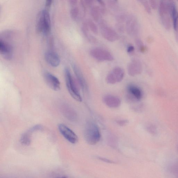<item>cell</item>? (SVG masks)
Wrapping results in <instances>:
<instances>
[{"instance_id": "obj_1", "label": "cell", "mask_w": 178, "mask_h": 178, "mask_svg": "<svg viewBox=\"0 0 178 178\" xmlns=\"http://www.w3.org/2000/svg\"><path fill=\"white\" fill-rule=\"evenodd\" d=\"M84 134L86 141L90 145L96 144L100 140L101 133L98 126L93 121L87 123Z\"/></svg>"}, {"instance_id": "obj_2", "label": "cell", "mask_w": 178, "mask_h": 178, "mask_svg": "<svg viewBox=\"0 0 178 178\" xmlns=\"http://www.w3.org/2000/svg\"><path fill=\"white\" fill-rule=\"evenodd\" d=\"M64 76L67 88L70 95L78 102L82 101V98L72 76L71 71L68 68L64 70Z\"/></svg>"}, {"instance_id": "obj_3", "label": "cell", "mask_w": 178, "mask_h": 178, "mask_svg": "<svg viewBox=\"0 0 178 178\" xmlns=\"http://www.w3.org/2000/svg\"><path fill=\"white\" fill-rule=\"evenodd\" d=\"M159 13L164 28L166 30H170L171 27V17L165 0L161 1L159 6Z\"/></svg>"}, {"instance_id": "obj_4", "label": "cell", "mask_w": 178, "mask_h": 178, "mask_svg": "<svg viewBox=\"0 0 178 178\" xmlns=\"http://www.w3.org/2000/svg\"><path fill=\"white\" fill-rule=\"evenodd\" d=\"M99 22L101 33L104 38L110 42H115L118 39L119 36L117 32L108 26L105 20H101Z\"/></svg>"}, {"instance_id": "obj_5", "label": "cell", "mask_w": 178, "mask_h": 178, "mask_svg": "<svg viewBox=\"0 0 178 178\" xmlns=\"http://www.w3.org/2000/svg\"><path fill=\"white\" fill-rule=\"evenodd\" d=\"M92 57L99 61H112L114 57L108 51L103 49L95 48L90 51Z\"/></svg>"}, {"instance_id": "obj_6", "label": "cell", "mask_w": 178, "mask_h": 178, "mask_svg": "<svg viewBox=\"0 0 178 178\" xmlns=\"http://www.w3.org/2000/svg\"><path fill=\"white\" fill-rule=\"evenodd\" d=\"M125 75L124 71L120 67H116L107 75L106 81L110 84L119 83L123 80Z\"/></svg>"}, {"instance_id": "obj_7", "label": "cell", "mask_w": 178, "mask_h": 178, "mask_svg": "<svg viewBox=\"0 0 178 178\" xmlns=\"http://www.w3.org/2000/svg\"><path fill=\"white\" fill-rule=\"evenodd\" d=\"M125 30L129 35L135 36L137 35L139 27L137 19L134 15H128L126 21Z\"/></svg>"}, {"instance_id": "obj_8", "label": "cell", "mask_w": 178, "mask_h": 178, "mask_svg": "<svg viewBox=\"0 0 178 178\" xmlns=\"http://www.w3.org/2000/svg\"><path fill=\"white\" fill-rule=\"evenodd\" d=\"M168 7L173 23L174 30L178 36V11L173 0H167Z\"/></svg>"}, {"instance_id": "obj_9", "label": "cell", "mask_w": 178, "mask_h": 178, "mask_svg": "<svg viewBox=\"0 0 178 178\" xmlns=\"http://www.w3.org/2000/svg\"><path fill=\"white\" fill-rule=\"evenodd\" d=\"M58 128L61 134L70 142L73 144L77 142L78 140L77 136L67 126L63 124H60Z\"/></svg>"}, {"instance_id": "obj_10", "label": "cell", "mask_w": 178, "mask_h": 178, "mask_svg": "<svg viewBox=\"0 0 178 178\" xmlns=\"http://www.w3.org/2000/svg\"><path fill=\"white\" fill-rule=\"evenodd\" d=\"M44 77L46 83L52 90L56 91L60 90V82L56 76L49 72H45Z\"/></svg>"}, {"instance_id": "obj_11", "label": "cell", "mask_w": 178, "mask_h": 178, "mask_svg": "<svg viewBox=\"0 0 178 178\" xmlns=\"http://www.w3.org/2000/svg\"><path fill=\"white\" fill-rule=\"evenodd\" d=\"M0 53L5 59L11 60L13 56V48L9 43L1 39L0 40Z\"/></svg>"}, {"instance_id": "obj_12", "label": "cell", "mask_w": 178, "mask_h": 178, "mask_svg": "<svg viewBox=\"0 0 178 178\" xmlns=\"http://www.w3.org/2000/svg\"><path fill=\"white\" fill-rule=\"evenodd\" d=\"M44 58L47 62L53 67H57L60 63V59L59 56L54 51H47L44 54Z\"/></svg>"}, {"instance_id": "obj_13", "label": "cell", "mask_w": 178, "mask_h": 178, "mask_svg": "<svg viewBox=\"0 0 178 178\" xmlns=\"http://www.w3.org/2000/svg\"><path fill=\"white\" fill-rule=\"evenodd\" d=\"M42 12V33L44 35H49L51 30V22L50 15L47 10H44Z\"/></svg>"}, {"instance_id": "obj_14", "label": "cell", "mask_w": 178, "mask_h": 178, "mask_svg": "<svg viewBox=\"0 0 178 178\" xmlns=\"http://www.w3.org/2000/svg\"><path fill=\"white\" fill-rule=\"evenodd\" d=\"M127 92L128 97L133 100H139L142 97V93L141 89L136 85H128L127 87Z\"/></svg>"}, {"instance_id": "obj_15", "label": "cell", "mask_w": 178, "mask_h": 178, "mask_svg": "<svg viewBox=\"0 0 178 178\" xmlns=\"http://www.w3.org/2000/svg\"><path fill=\"white\" fill-rule=\"evenodd\" d=\"M142 71V66L139 61L134 60L129 63L128 66V74L131 77H134L140 74Z\"/></svg>"}, {"instance_id": "obj_16", "label": "cell", "mask_w": 178, "mask_h": 178, "mask_svg": "<svg viewBox=\"0 0 178 178\" xmlns=\"http://www.w3.org/2000/svg\"><path fill=\"white\" fill-rule=\"evenodd\" d=\"M103 102L106 105L111 108H117L121 104V101L118 97L114 96L107 95L104 96Z\"/></svg>"}, {"instance_id": "obj_17", "label": "cell", "mask_w": 178, "mask_h": 178, "mask_svg": "<svg viewBox=\"0 0 178 178\" xmlns=\"http://www.w3.org/2000/svg\"><path fill=\"white\" fill-rule=\"evenodd\" d=\"M73 68L80 86L84 91H87V84L81 72L76 65H73Z\"/></svg>"}, {"instance_id": "obj_18", "label": "cell", "mask_w": 178, "mask_h": 178, "mask_svg": "<svg viewBox=\"0 0 178 178\" xmlns=\"http://www.w3.org/2000/svg\"><path fill=\"white\" fill-rule=\"evenodd\" d=\"M90 14L92 18L95 22L100 21L101 13L100 8L97 6H94L91 8Z\"/></svg>"}, {"instance_id": "obj_19", "label": "cell", "mask_w": 178, "mask_h": 178, "mask_svg": "<svg viewBox=\"0 0 178 178\" xmlns=\"http://www.w3.org/2000/svg\"><path fill=\"white\" fill-rule=\"evenodd\" d=\"M32 133L30 130L28 131L23 134L20 138L21 143L22 144L28 146L30 144L31 142L30 133Z\"/></svg>"}, {"instance_id": "obj_20", "label": "cell", "mask_w": 178, "mask_h": 178, "mask_svg": "<svg viewBox=\"0 0 178 178\" xmlns=\"http://www.w3.org/2000/svg\"><path fill=\"white\" fill-rule=\"evenodd\" d=\"M65 112L64 114L67 117L68 119L72 121H75L76 120L77 118V116L76 112L72 109L71 108L66 109V111H64Z\"/></svg>"}, {"instance_id": "obj_21", "label": "cell", "mask_w": 178, "mask_h": 178, "mask_svg": "<svg viewBox=\"0 0 178 178\" xmlns=\"http://www.w3.org/2000/svg\"><path fill=\"white\" fill-rule=\"evenodd\" d=\"M89 29L94 34L97 35L98 33V29L94 22L91 19H88L86 21Z\"/></svg>"}, {"instance_id": "obj_22", "label": "cell", "mask_w": 178, "mask_h": 178, "mask_svg": "<svg viewBox=\"0 0 178 178\" xmlns=\"http://www.w3.org/2000/svg\"><path fill=\"white\" fill-rule=\"evenodd\" d=\"M128 16V15L125 13L119 14L116 16V20L118 23H123L126 21Z\"/></svg>"}, {"instance_id": "obj_23", "label": "cell", "mask_w": 178, "mask_h": 178, "mask_svg": "<svg viewBox=\"0 0 178 178\" xmlns=\"http://www.w3.org/2000/svg\"><path fill=\"white\" fill-rule=\"evenodd\" d=\"M79 14V9L77 7H74L72 8L71 11V15L73 20H76L77 19Z\"/></svg>"}, {"instance_id": "obj_24", "label": "cell", "mask_w": 178, "mask_h": 178, "mask_svg": "<svg viewBox=\"0 0 178 178\" xmlns=\"http://www.w3.org/2000/svg\"><path fill=\"white\" fill-rule=\"evenodd\" d=\"M141 3L147 13L148 14L151 13V8L147 0H143Z\"/></svg>"}, {"instance_id": "obj_25", "label": "cell", "mask_w": 178, "mask_h": 178, "mask_svg": "<svg viewBox=\"0 0 178 178\" xmlns=\"http://www.w3.org/2000/svg\"><path fill=\"white\" fill-rule=\"evenodd\" d=\"M116 29L120 33H124L125 28L124 25L122 23H118L116 25Z\"/></svg>"}, {"instance_id": "obj_26", "label": "cell", "mask_w": 178, "mask_h": 178, "mask_svg": "<svg viewBox=\"0 0 178 178\" xmlns=\"http://www.w3.org/2000/svg\"><path fill=\"white\" fill-rule=\"evenodd\" d=\"M136 43L138 47V49L141 51L143 52L145 50L144 47L143 45V44L142 41L139 39H136Z\"/></svg>"}, {"instance_id": "obj_27", "label": "cell", "mask_w": 178, "mask_h": 178, "mask_svg": "<svg viewBox=\"0 0 178 178\" xmlns=\"http://www.w3.org/2000/svg\"><path fill=\"white\" fill-rule=\"evenodd\" d=\"M151 8L153 10L156 9L157 8V0H149Z\"/></svg>"}, {"instance_id": "obj_28", "label": "cell", "mask_w": 178, "mask_h": 178, "mask_svg": "<svg viewBox=\"0 0 178 178\" xmlns=\"http://www.w3.org/2000/svg\"><path fill=\"white\" fill-rule=\"evenodd\" d=\"M42 126H41L40 125H37L34 126L31 128L30 131L32 132L42 130Z\"/></svg>"}, {"instance_id": "obj_29", "label": "cell", "mask_w": 178, "mask_h": 178, "mask_svg": "<svg viewBox=\"0 0 178 178\" xmlns=\"http://www.w3.org/2000/svg\"><path fill=\"white\" fill-rule=\"evenodd\" d=\"M128 121L127 120H118L117 121V123L120 126H124L126 125L127 123H128Z\"/></svg>"}, {"instance_id": "obj_30", "label": "cell", "mask_w": 178, "mask_h": 178, "mask_svg": "<svg viewBox=\"0 0 178 178\" xmlns=\"http://www.w3.org/2000/svg\"><path fill=\"white\" fill-rule=\"evenodd\" d=\"M85 4L88 6H90L93 5L94 3V0H84Z\"/></svg>"}, {"instance_id": "obj_31", "label": "cell", "mask_w": 178, "mask_h": 178, "mask_svg": "<svg viewBox=\"0 0 178 178\" xmlns=\"http://www.w3.org/2000/svg\"><path fill=\"white\" fill-rule=\"evenodd\" d=\"M134 51V46L132 45H129L128 46L127 48V52L129 53H132Z\"/></svg>"}, {"instance_id": "obj_32", "label": "cell", "mask_w": 178, "mask_h": 178, "mask_svg": "<svg viewBox=\"0 0 178 178\" xmlns=\"http://www.w3.org/2000/svg\"><path fill=\"white\" fill-rule=\"evenodd\" d=\"M53 0H46V6L47 7H49L51 6Z\"/></svg>"}, {"instance_id": "obj_33", "label": "cell", "mask_w": 178, "mask_h": 178, "mask_svg": "<svg viewBox=\"0 0 178 178\" xmlns=\"http://www.w3.org/2000/svg\"><path fill=\"white\" fill-rule=\"evenodd\" d=\"M100 159V160H102V161H103L104 162H109V163H114V162H112V161H111V160H107V159H105V158H99Z\"/></svg>"}, {"instance_id": "obj_34", "label": "cell", "mask_w": 178, "mask_h": 178, "mask_svg": "<svg viewBox=\"0 0 178 178\" xmlns=\"http://www.w3.org/2000/svg\"><path fill=\"white\" fill-rule=\"evenodd\" d=\"M98 3L100 4L103 7H104L105 6V3H104L103 0H97Z\"/></svg>"}, {"instance_id": "obj_35", "label": "cell", "mask_w": 178, "mask_h": 178, "mask_svg": "<svg viewBox=\"0 0 178 178\" xmlns=\"http://www.w3.org/2000/svg\"><path fill=\"white\" fill-rule=\"evenodd\" d=\"M77 2V0H71V4L72 5H75Z\"/></svg>"}, {"instance_id": "obj_36", "label": "cell", "mask_w": 178, "mask_h": 178, "mask_svg": "<svg viewBox=\"0 0 178 178\" xmlns=\"http://www.w3.org/2000/svg\"><path fill=\"white\" fill-rule=\"evenodd\" d=\"M114 1H115V2H117L118 0H114Z\"/></svg>"}, {"instance_id": "obj_37", "label": "cell", "mask_w": 178, "mask_h": 178, "mask_svg": "<svg viewBox=\"0 0 178 178\" xmlns=\"http://www.w3.org/2000/svg\"><path fill=\"white\" fill-rule=\"evenodd\" d=\"M138 1H140V2H142V1L143 0H138Z\"/></svg>"}]
</instances>
